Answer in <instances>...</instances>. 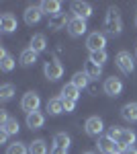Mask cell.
Masks as SVG:
<instances>
[{
    "label": "cell",
    "mask_w": 137,
    "mask_h": 154,
    "mask_svg": "<svg viewBox=\"0 0 137 154\" xmlns=\"http://www.w3.org/2000/svg\"><path fill=\"white\" fill-rule=\"evenodd\" d=\"M88 82H90V78H88V74L82 70V72H76L74 76H72V84L78 88V91H84V88H88Z\"/></svg>",
    "instance_id": "obj_22"
},
{
    "label": "cell",
    "mask_w": 137,
    "mask_h": 154,
    "mask_svg": "<svg viewBox=\"0 0 137 154\" xmlns=\"http://www.w3.org/2000/svg\"><path fill=\"white\" fill-rule=\"evenodd\" d=\"M12 97H14V84H10V82L2 84V86H0V99L6 103V101H10Z\"/></svg>",
    "instance_id": "obj_26"
},
{
    "label": "cell",
    "mask_w": 137,
    "mask_h": 154,
    "mask_svg": "<svg viewBox=\"0 0 137 154\" xmlns=\"http://www.w3.org/2000/svg\"><path fill=\"white\" fill-rule=\"evenodd\" d=\"M84 131H86V136H90V138H103V131H104V123L103 119L98 117V115H92V117L86 119V123H84Z\"/></svg>",
    "instance_id": "obj_4"
},
{
    "label": "cell",
    "mask_w": 137,
    "mask_h": 154,
    "mask_svg": "<svg viewBox=\"0 0 137 154\" xmlns=\"http://www.w3.org/2000/svg\"><path fill=\"white\" fill-rule=\"evenodd\" d=\"M86 31H88L86 21H84V19H78V17H74V14H72V19H70V23H68L70 37H82V35H86Z\"/></svg>",
    "instance_id": "obj_8"
},
{
    "label": "cell",
    "mask_w": 137,
    "mask_h": 154,
    "mask_svg": "<svg viewBox=\"0 0 137 154\" xmlns=\"http://www.w3.org/2000/svg\"><path fill=\"white\" fill-rule=\"evenodd\" d=\"M29 154H47L45 140H33V144L29 146Z\"/></svg>",
    "instance_id": "obj_25"
},
{
    "label": "cell",
    "mask_w": 137,
    "mask_h": 154,
    "mask_svg": "<svg viewBox=\"0 0 137 154\" xmlns=\"http://www.w3.org/2000/svg\"><path fill=\"white\" fill-rule=\"evenodd\" d=\"M0 130H2V131H6L8 136H16L21 128H19V121H16V119H8V121H6V123H4V125H2Z\"/></svg>",
    "instance_id": "obj_28"
},
{
    "label": "cell",
    "mask_w": 137,
    "mask_h": 154,
    "mask_svg": "<svg viewBox=\"0 0 137 154\" xmlns=\"http://www.w3.org/2000/svg\"><path fill=\"white\" fill-rule=\"evenodd\" d=\"M6 140H8V134L0 130V144H6Z\"/></svg>",
    "instance_id": "obj_35"
},
{
    "label": "cell",
    "mask_w": 137,
    "mask_h": 154,
    "mask_svg": "<svg viewBox=\"0 0 137 154\" xmlns=\"http://www.w3.org/2000/svg\"><path fill=\"white\" fill-rule=\"evenodd\" d=\"M115 64H117V68L123 72V74H133L135 72V60L133 56L125 51V49H121L117 56H115Z\"/></svg>",
    "instance_id": "obj_3"
},
{
    "label": "cell",
    "mask_w": 137,
    "mask_h": 154,
    "mask_svg": "<svg viewBox=\"0 0 137 154\" xmlns=\"http://www.w3.org/2000/svg\"><path fill=\"white\" fill-rule=\"evenodd\" d=\"M70 17L68 12H59V14H55V17H49V23H47V27L51 29V31H59V29H68V23H70Z\"/></svg>",
    "instance_id": "obj_14"
},
{
    "label": "cell",
    "mask_w": 137,
    "mask_h": 154,
    "mask_svg": "<svg viewBox=\"0 0 137 154\" xmlns=\"http://www.w3.org/2000/svg\"><path fill=\"white\" fill-rule=\"evenodd\" d=\"M25 23L27 25H37L41 21V17H43V11H41V6L39 4H29L27 8H25Z\"/></svg>",
    "instance_id": "obj_12"
},
{
    "label": "cell",
    "mask_w": 137,
    "mask_h": 154,
    "mask_svg": "<svg viewBox=\"0 0 137 154\" xmlns=\"http://www.w3.org/2000/svg\"><path fill=\"white\" fill-rule=\"evenodd\" d=\"M135 27H137V17H135Z\"/></svg>",
    "instance_id": "obj_38"
},
{
    "label": "cell",
    "mask_w": 137,
    "mask_h": 154,
    "mask_svg": "<svg viewBox=\"0 0 137 154\" xmlns=\"http://www.w3.org/2000/svg\"><path fill=\"white\" fill-rule=\"evenodd\" d=\"M121 131H123V128H119V125H113V128H109V138L111 140H115V142H119V138H121Z\"/></svg>",
    "instance_id": "obj_31"
},
{
    "label": "cell",
    "mask_w": 137,
    "mask_h": 154,
    "mask_svg": "<svg viewBox=\"0 0 137 154\" xmlns=\"http://www.w3.org/2000/svg\"><path fill=\"white\" fill-rule=\"evenodd\" d=\"M72 12H74V17H78V19H90L92 17V6L88 2H82V0H76V2H72Z\"/></svg>",
    "instance_id": "obj_11"
},
{
    "label": "cell",
    "mask_w": 137,
    "mask_h": 154,
    "mask_svg": "<svg viewBox=\"0 0 137 154\" xmlns=\"http://www.w3.org/2000/svg\"><path fill=\"white\" fill-rule=\"evenodd\" d=\"M53 146L57 148H64V150H68L70 146H72V140H70V136L66 131H57L55 136H53Z\"/></svg>",
    "instance_id": "obj_24"
},
{
    "label": "cell",
    "mask_w": 137,
    "mask_h": 154,
    "mask_svg": "<svg viewBox=\"0 0 137 154\" xmlns=\"http://www.w3.org/2000/svg\"><path fill=\"white\" fill-rule=\"evenodd\" d=\"M64 66H61V62L55 58L47 60L45 64H43V74H45V78L49 80V82H57L61 76H64Z\"/></svg>",
    "instance_id": "obj_2"
},
{
    "label": "cell",
    "mask_w": 137,
    "mask_h": 154,
    "mask_svg": "<svg viewBox=\"0 0 137 154\" xmlns=\"http://www.w3.org/2000/svg\"><path fill=\"white\" fill-rule=\"evenodd\" d=\"M137 140V134L133 130H129V128H123V131H121V138H119V154H123V150L125 148H131L133 144H135Z\"/></svg>",
    "instance_id": "obj_10"
},
{
    "label": "cell",
    "mask_w": 137,
    "mask_h": 154,
    "mask_svg": "<svg viewBox=\"0 0 137 154\" xmlns=\"http://www.w3.org/2000/svg\"><path fill=\"white\" fill-rule=\"evenodd\" d=\"M123 31V21H121V12L117 6H109V11L104 14V33L111 37L121 35Z\"/></svg>",
    "instance_id": "obj_1"
},
{
    "label": "cell",
    "mask_w": 137,
    "mask_h": 154,
    "mask_svg": "<svg viewBox=\"0 0 137 154\" xmlns=\"http://www.w3.org/2000/svg\"><path fill=\"white\" fill-rule=\"evenodd\" d=\"M51 154H68V150H64V148H57V146H53V148H51Z\"/></svg>",
    "instance_id": "obj_34"
},
{
    "label": "cell",
    "mask_w": 137,
    "mask_h": 154,
    "mask_svg": "<svg viewBox=\"0 0 137 154\" xmlns=\"http://www.w3.org/2000/svg\"><path fill=\"white\" fill-rule=\"evenodd\" d=\"M123 154H137V148H135V146H131V148H125V150H123Z\"/></svg>",
    "instance_id": "obj_36"
},
{
    "label": "cell",
    "mask_w": 137,
    "mask_h": 154,
    "mask_svg": "<svg viewBox=\"0 0 137 154\" xmlns=\"http://www.w3.org/2000/svg\"><path fill=\"white\" fill-rule=\"evenodd\" d=\"M39 105H41V99H39V95H37L35 91H29V93H25V95H23L21 109H23L27 115L33 113V111H39Z\"/></svg>",
    "instance_id": "obj_6"
},
{
    "label": "cell",
    "mask_w": 137,
    "mask_h": 154,
    "mask_svg": "<svg viewBox=\"0 0 137 154\" xmlns=\"http://www.w3.org/2000/svg\"><path fill=\"white\" fill-rule=\"evenodd\" d=\"M61 99H72V101H78V99H80V91H78V88H76L72 82L64 84V86H61Z\"/></svg>",
    "instance_id": "obj_23"
},
{
    "label": "cell",
    "mask_w": 137,
    "mask_h": 154,
    "mask_svg": "<svg viewBox=\"0 0 137 154\" xmlns=\"http://www.w3.org/2000/svg\"><path fill=\"white\" fill-rule=\"evenodd\" d=\"M39 6H41L43 14H47V17H55V14L61 12V2L59 0H43Z\"/></svg>",
    "instance_id": "obj_16"
},
{
    "label": "cell",
    "mask_w": 137,
    "mask_h": 154,
    "mask_svg": "<svg viewBox=\"0 0 137 154\" xmlns=\"http://www.w3.org/2000/svg\"><path fill=\"white\" fill-rule=\"evenodd\" d=\"M16 29H19L16 17H14L12 12H4V14L0 17V31H2V33H14Z\"/></svg>",
    "instance_id": "obj_9"
},
{
    "label": "cell",
    "mask_w": 137,
    "mask_h": 154,
    "mask_svg": "<svg viewBox=\"0 0 137 154\" xmlns=\"http://www.w3.org/2000/svg\"><path fill=\"white\" fill-rule=\"evenodd\" d=\"M45 125V115L41 111H33L27 115V128L29 130H41Z\"/></svg>",
    "instance_id": "obj_15"
},
{
    "label": "cell",
    "mask_w": 137,
    "mask_h": 154,
    "mask_svg": "<svg viewBox=\"0 0 137 154\" xmlns=\"http://www.w3.org/2000/svg\"><path fill=\"white\" fill-rule=\"evenodd\" d=\"M86 48H88V51H103L104 48H106V35L104 33H100V31H92L90 35L86 37Z\"/></svg>",
    "instance_id": "obj_5"
},
{
    "label": "cell",
    "mask_w": 137,
    "mask_h": 154,
    "mask_svg": "<svg viewBox=\"0 0 137 154\" xmlns=\"http://www.w3.org/2000/svg\"><path fill=\"white\" fill-rule=\"evenodd\" d=\"M123 80L121 78H117V76H111V78H106L103 84V91H104V95H109V97H121V93H123Z\"/></svg>",
    "instance_id": "obj_7"
},
{
    "label": "cell",
    "mask_w": 137,
    "mask_h": 154,
    "mask_svg": "<svg viewBox=\"0 0 137 154\" xmlns=\"http://www.w3.org/2000/svg\"><path fill=\"white\" fill-rule=\"evenodd\" d=\"M121 117L129 121V123H137V103H127V105L121 107Z\"/></svg>",
    "instance_id": "obj_17"
},
{
    "label": "cell",
    "mask_w": 137,
    "mask_h": 154,
    "mask_svg": "<svg viewBox=\"0 0 137 154\" xmlns=\"http://www.w3.org/2000/svg\"><path fill=\"white\" fill-rule=\"evenodd\" d=\"M8 113H6V111H4V109H2V111H0V128H2V125H4V123H6V121H8Z\"/></svg>",
    "instance_id": "obj_33"
},
{
    "label": "cell",
    "mask_w": 137,
    "mask_h": 154,
    "mask_svg": "<svg viewBox=\"0 0 137 154\" xmlns=\"http://www.w3.org/2000/svg\"><path fill=\"white\" fill-rule=\"evenodd\" d=\"M6 154H29V148L23 142H14V144H8Z\"/></svg>",
    "instance_id": "obj_29"
},
{
    "label": "cell",
    "mask_w": 137,
    "mask_h": 154,
    "mask_svg": "<svg viewBox=\"0 0 137 154\" xmlns=\"http://www.w3.org/2000/svg\"><path fill=\"white\" fill-rule=\"evenodd\" d=\"M84 72L88 74L90 80H98L100 74H103V66H98V64H94V62H90V60H86V64H84Z\"/></svg>",
    "instance_id": "obj_21"
},
{
    "label": "cell",
    "mask_w": 137,
    "mask_h": 154,
    "mask_svg": "<svg viewBox=\"0 0 137 154\" xmlns=\"http://www.w3.org/2000/svg\"><path fill=\"white\" fill-rule=\"evenodd\" d=\"M45 109H47L49 115H59V113H64V111H66V109H64V99H61V97L49 99L47 105H45Z\"/></svg>",
    "instance_id": "obj_18"
},
{
    "label": "cell",
    "mask_w": 137,
    "mask_h": 154,
    "mask_svg": "<svg viewBox=\"0 0 137 154\" xmlns=\"http://www.w3.org/2000/svg\"><path fill=\"white\" fill-rule=\"evenodd\" d=\"M88 60L94 62V64H98V66H104L106 60H109V54H106V49H103V51H92Z\"/></svg>",
    "instance_id": "obj_27"
},
{
    "label": "cell",
    "mask_w": 137,
    "mask_h": 154,
    "mask_svg": "<svg viewBox=\"0 0 137 154\" xmlns=\"http://www.w3.org/2000/svg\"><path fill=\"white\" fill-rule=\"evenodd\" d=\"M96 146H98V152L100 154H119V144L115 142V140H111L109 136L98 138Z\"/></svg>",
    "instance_id": "obj_13"
},
{
    "label": "cell",
    "mask_w": 137,
    "mask_h": 154,
    "mask_svg": "<svg viewBox=\"0 0 137 154\" xmlns=\"http://www.w3.org/2000/svg\"><path fill=\"white\" fill-rule=\"evenodd\" d=\"M76 103H78V101L64 99V109H66V113H72V111H76Z\"/></svg>",
    "instance_id": "obj_32"
},
{
    "label": "cell",
    "mask_w": 137,
    "mask_h": 154,
    "mask_svg": "<svg viewBox=\"0 0 137 154\" xmlns=\"http://www.w3.org/2000/svg\"><path fill=\"white\" fill-rule=\"evenodd\" d=\"M37 51H33L31 48H27L21 51V56H19V62H21V66H25V68H29V66H35V62H37Z\"/></svg>",
    "instance_id": "obj_19"
},
{
    "label": "cell",
    "mask_w": 137,
    "mask_h": 154,
    "mask_svg": "<svg viewBox=\"0 0 137 154\" xmlns=\"http://www.w3.org/2000/svg\"><path fill=\"white\" fill-rule=\"evenodd\" d=\"M82 154H94V152H82Z\"/></svg>",
    "instance_id": "obj_37"
},
{
    "label": "cell",
    "mask_w": 137,
    "mask_h": 154,
    "mask_svg": "<svg viewBox=\"0 0 137 154\" xmlns=\"http://www.w3.org/2000/svg\"><path fill=\"white\" fill-rule=\"evenodd\" d=\"M29 48L33 49V51H37V54H43L47 49V39L43 33H35L33 37H31V45Z\"/></svg>",
    "instance_id": "obj_20"
},
{
    "label": "cell",
    "mask_w": 137,
    "mask_h": 154,
    "mask_svg": "<svg viewBox=\"0 0 137 154\" xmlns=\"http://www.w3.org/2000/svg\"><path fill=\"white\" fill-rule=\"evenodd\" d=\"M14 66H16V62H14L12 56H6V58L0 60V70H2V72H12V70H14Z\"/></svg>",
    "instance_id": "obj_30"
},
{
    "label": "cell",
    "mask_w": 137,
    "mask_h": 154,
    "mask_svg": "<svg viewBox=\"0 0 137 154\" xmlns=\"http://www.w3.org/2000/svg\"><path fill=\"white\" fill-rule=\"evenodd\" d=\"M135 54H137V51H135Z\"/></svg>",
    "instance_id": "obj_39"
}]
</instances>
